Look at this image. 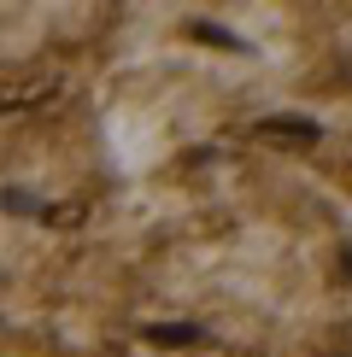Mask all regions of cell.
Instances as JSON below:
<instances>
[{
  "instance_id": "4",
  "label": "cell",
  "mask_w": 352,
  "mask_h": 357,
  "mask_svg": "<svg viewBox=\"0 0 352 357\" xmlns=\"http://www.w3.org/2000/svg\"><path fill=\"white\" fill-rule=\"evenodd\" d=\"M6 211H36V199H29V193H18V188H6Z\"/></svg>"
},
{
  "instance_id": "2",
  "label": "cell",
  "mask_w": 352,
  "mask_h": 357,
  "mask_svg": "<svg viewBox=\"0 0 352 357\" xmlns=\"http://www.w3.org/2000/svg\"><path fill=\"white\" fill-rule=\"evenodd\" d=\"M147 340H153V346H194L200 328H194V322H153Z\"/></svg>"
},
{
  "instance_id": "3",
  "label": "cell",
  "mask_w": 352,
  "mask_h": 357,
  "mask_svg": "<svg viewBox=\"0 0 352 357\" xmlns=\"http://www.w3.org/2000/svg\"><path fill=\"white\" fill-rule=\"evenodd\" d=\"M194 36H200V41H217V47H241V41H235V36H223L217 24H194Z\"/></svg>"
},
{
  "instance_id": "5",
  "label": "cell",
  "mask_w": 352,
  "mask_h": 357,
  "mask_svg": "<svg viewBox=\"0 0 352 357\" xmlns=\"http://www.w3.org/2000/svg\"><path fill=\"white\" fill-rule=\"evenodd\" d=\"M346 264H352V252H346Z\"/></svg>"
},
{
  "instance_id": "1",
  "label": "cell",
  "mask_w": 352,
  "mask_h": 357,
  "mask_svg": "<svg viewBox=\"0 0 352 357\" xmlns=\"http://www.w3.org/2000/svg\"><path fill=\"white\" fill-rule=\"evenodd\" d=\"M258 135H264V141H293V146H311L323 129L311 123V117H264V123H258Z\"/></svg>"
}]
</instances>
